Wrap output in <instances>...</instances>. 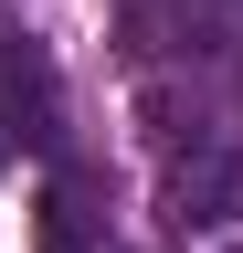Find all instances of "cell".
<instances>
[{
    "instance_id": "1",
    "label": "cell",
    "mask_w": 243,
    "mask_h": 253,
    "mask_svg": "<svg viewBox=\"0 0 243 253\" xmlns=\"http://www.w3.org/2000/svg\"><path fill=\"white\" fill-rule=\"evenodd\" d=\"M138 116H148V148H159V201L180 232H222V221H243V148L211 126L201 95H180L148 74L138 84Z\"/></svg>"
},
{
    "instance_id": "2",
    "label": "cell",
    "mask_w": 243,
    "mask_h": 253,
    "mask_svg": "<svg viewBox=\"0 0 243 253\" xmlns=\"http://www.w3.org/2000/svg\"><path fill=\"white\" fill-rule=\"evenodd\" d=\"M64 148V84H53V53L32 32L0 21V169L11 158H53Z\"/></svg>"
},
{
    "instance_id": "3",
    "label": "cell",
    "mask_w": 243,
    "mask_h": 253,
    "mask_svg": "<svg viewBox=\"0 0 243 253\" xmlns=\"http://www.w3.org/2000/svg\"><path fill=\"white\" fill-rule=\"evenodd\" d=\"M243 0H116V42H127V63H191V53H222L243 42Z\"/></svg>"
},
{
    "instance_id": "4",
    "label": "cell",
    "mask_w": 243,
    "mask_h": 253,
    "mask_svg": "<svg viewBox=\"0 0 243 253\" xmlns=\"http://www.w3.org/2000/svg\"><path fill=\"white\" fill-rule=\"evenodd\" d=\"M43 253H116V221H106V179L96 169H53L43 190Z\"/></svg>"
}]
</instances>
